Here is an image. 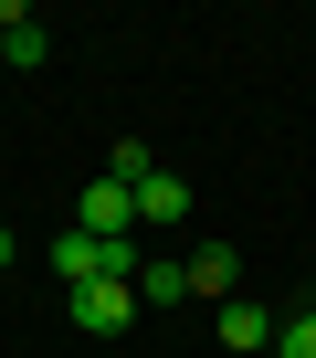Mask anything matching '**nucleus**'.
<instances>
[{"label": "nucleus", "instance_id": "nucleus-1", "mask_svg": "<svg viewBox=\"0 0 316 358\" xmlns=\"http://www.w3.org/2000/svg\"><path fill=\"white\" fill-rule=\"evenodd\" d=\"M74 327L85 337H127L137 327V285H74Z\"/></svg>", "mask_w": 316, "mask_h": 358}, {"label": "nucleus", "instance_id": "nucleus-2", "mask_svg": "<svg viewBox=\"0 0 316 358\" xmlns=\"http://www.w3.org/2000/svg\"><path fill=\"white\" fill-rule=\"evenodd\" d=\"M137 222H148V232H180V222H190V179H180V169H148V179H137Z\"/></svg>", "mask_w": 316, "mask_h": 358}, {"label": "nucleus", "instance_id": "nucleus-3", "mask_svg": "<svg viewBox=\"0 0 316 358\" xmlns=\"http://www.w3.org/2000/svg\"><path fill=\"white\" fill-rule=\"evenodd\" d=\"M43 53H53V32L22 11V0H0V64H43Z\"/></svg>", "mask_w": 316, "mask_h": 358}, {"label": "nucleus", "instance_id": "nucleus-4", "mask_svg": "<svg viewBox=\"0 0 316 358\" xmlns=\"http://www.w3.org/2000/svg\"><path fill=\"white\" fill-rule=\"evenodd\" d=\"M180 264H190V295L232 306V274H243V264H232V243H201V253H180Z\"/></svg>", "mask_w": 316, "mask_h": 358}, {"label": "nucleus", "instance_id": "nucleus-5", "mask_svg": "<svg viewBox=\"0 0 316 358\" xmlns=\"http://www.w3.org/2000/svg\"><path fill=\"white\" fill-rule=\"evenodd\" d=\"M180 295H190V264L180 253H148L137 264V306H180Z\"/></svg>", "mask_w": 316, "mask_h": 358}, {"label": "nucleus", "instance_id": "nucleus-6", "mask_svg": "<svg viewBox=\"0 0 316 358\" xmlns=\"http://www.w3.org/2000/svg\"><path fill=\"white\" fill-rule=\"evenodd\" d=\"M222 348H274V316H264L253 295H232V306H222Z\"/></svg>", "mask_w": 316, "mask_h": 358}, {"label": "nucleus", "instance_id": "nucleus-7", "mask_svg": "<svg viewBox=\"0 0 316 358\" xmlns=\"http://www.w3.org/2000/svg\"><path fill=\"white\" fill-rule=\"evenodd\" d=\"M148 169H158V158H148L137 137H116V148H106V179H127V190H137V179H148Z\"/></svg>", "mask_w": 316, "mask_h": 358}, {"label": "nucleus", "instance_id": "nucleus-8", "mask_svg": "<svg viewBox=\"0 0 316 358\" xmlns=\"http://www.w3.org/2000/svg\"><path fill=\"white\" fill-rule=\"evenodd\" d=\"M274 358H316V306H306V316H285V327H274Z\"/></svg>", "mask_w": 316, "mask_h": 358}, {"label": "nucleus", "instance_id": "nucleus-9", "mask_svg": "<svg viewBox=\"0 0 316 358\" xmlns=\"http://www.w3.org/2000/svg\"><path fill=\"white\" fill-rule=\"evenodd\" d=\"M0 274H11V232H0Z\"/></svg>", "mask_w": 316, "mask_h": 358}]
</instances>
